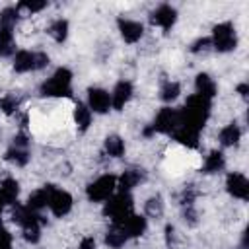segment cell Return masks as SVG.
Here are the masks:
<instances>
[{"instance_id": "6da1fadb", "label": "cell", "mask_w": 249, "mask_h": 249, "mask_svg": "<svg viewBox=\"0 0 249 249\" xmlns=\"http://www.w3.org/2000/svg\"><path fill=\"white\" fill-rule=\"evenodd\" d=\"M70 80L72 74L66 68H58L45 84H43V93L51 97H62L70 91Z\"/></svg>"}, {"instance_id": "7a4b0ae2", "label": "cell", "mask_w": 249, "mask_h": 249, "mask_svg": "<svg viewBox=\"0 0 249 249\" xmlns=\"http://www.w3.org/2000/svg\"><path fill=\"white\" fill-rule=\"evenodd\" d=\"M49 64V56L43 53H31V51H19L14 58V66L18 72H29L39 70Z\"/></svg>"}, {"instance_id": "3957f363", "label": "cell", "mask_w": 249, "mask_h": 249, "mask_svg": "<svg viewBox=\"0 0 249 249\" xmlns=\"http://www.w3.org/2000/svg\"><path fill=\"white\" fill-rule=\"evenodd\" d=\"M115 183H117V181H115V177H111V175L99 177V179L93 181V183L89 185V189H88L89 198L95 200V202L111 198V195H113V191H115Z\"/></svg>"}, {"instance_id": "277c9868", "label": "cell", "mask_w": 249, "mask_h": 249, "mask_svg": "<svg viewBox=\"0 0 249 249\" xmlns=\"http://www.w3.org/2000/svg\"><path fill=\"white\" fill-rule=\"evenodd\" d=\"M72 206V196L66 191L60 189H51L49 191V208L53 210L54 216H64Z\"/></svg>"}, {"instance_id": "5b68a950", "label": "cell", "mask_w": 249, "mask_h": 249, "mask_svg": "<svg viewBox=\"0 0 249 249\" xmlns=\"http://www.w3.org/2000/svg\"><path fill=\"white\" fill-rule=\"evenodd\" d=\"M214 47L218 51H231L235 47V33L230 23H220L214 29Z\"/></svg>"}, {"instance_id": "8992f818", "label": "cell", "mask_w": 249, "mask_h": 249, "mask_svg": "<svg viewBox=\"0 0 249 249\" xmlns=\"http://www.w3.org/2000/svg\"><path fill=\"white\" fill-rule=\"evenodd\" d=\"M111 107V93H107L105 89H89V111L95 113H105Z\"/></svg>"}, {"instance_id": "52a82bcc", "label": "cell", "mask_w": 249, "mask_h": 249, "mask_svg": "<svg viewBox=\"0 0 249 249\" xmlns=\"http://www.w3.org/2000/svg\"><path fill=\"white\" fill-rule=\"evenodd\" d=\"M228 189L237 198H243L245 200L249 196V183H247L245 175H241V173H231L228 177Z\"/></svg>"}, {"instance_id": "ba28073f", "label": "cell", "mask_w": 249, "mask_h": 249, "mask_svg": "<svg viewBox=\"0 0 249 249\" xmlns=\"http://www.w3.org/2000/svg\"><path fill=\"white\" fill-rule=\"evenodd\" d=\"M130 93H132V86L128 82H119L115 91L111 93V105L115 109H123L124 103L130 99Z\"/></svg>"}, {"instance_id": "9c48e42d", "label": "cell", "mask_w": 249, "mask_h": 249, "mask_svg": "<svg viewBox=\"0 0 249 249\" xmlns=\"http://www.w3.org/2000/svg\"><path fill=\"white\" fill-rule=\"evenodd\" d=\"M119 25H121V33H123L124 41L134 43V41H138V39L142 37V25H140L138 21H132V19H121Z\"/></svg>"}, {"instance_id": "30bf717a", "label": "cell", "mask_w": 249, "mask_h": 249, "mask_svg": "<svg viewBox=\"0 0 249 249\" xmlns=\"http://www.w3.org/2000/svg\"><path fill=\"white\" fill-rule=\"evenodd\" d=\"M152 19H154L156 25H160L163 29H169L173 25V21H175V10L169 8V6H160L156 10V14L152 16Z\"/></svg>"}, {"instance_id": "8fae6325", "label": "cell", "mask_w": 249, "mask_h": 249, "mask_svg": "<svg viewBox=\"0 0 249 249\" xmlns=\"http://www.w3.org/2000/svg\"><path fill=\"white\" fill-rule=\"evenodd\" d=\"M196 89H198V95L210 99L214 93H216V84L206 76V74H200L196 78Z\"/></svg>"}, {"instance_id": "7c38bea8", "label": "cell", "mask_w": 249, "mask_h": 249, "mask_svg": "<svg viewBox=\"0 0 249 249\" xmlns=\"http://www.w3.org/2000/svg\"><path fill=\"white\" fill-rule=\"evenodd\" d=\"M74 121H76V124H78L80 128H88L89 123H91V111H89V107L78 103V105L74 107Z\"/></svg>"}, {"instance_id": "4fadbf2b", "label": "cell", "mask_w": 249, "mask_h": 249, "mask_svg": "<svg viewBox=\"0 0 249 249\" xmlns=\"http://www.w3.org/2000/svg\"><path fill=\"white\" fill-rule=\"evenodd\" d=\"M239 140V128L235 126V124H228L226 128H222V132H220V142L224 144V146H231V144H235Z\"/></svg>"}, {"instance_id": "5bb4252c", "label": "cell", "mask_w": 249, "mask_h": 249, "mask_svg": "<svg viewBox=\"0 0 249 249\" xmlns=\"http://www.w3.org/2000/svg\"><path fill=\"white\" fill-rule=\"evenodd\" d=\"M18 191H19V187H18V183L14 179H6L2 183V187H0V193H2L6 202H14L18 198Z\"/></svg>"}, {"instance_id": "9a60e30c", "label": "cell", "mask_w": 249, "mask_h": 249, "mask_svg": "<svg viewBox=\"0 0 249 249\" xmlns=\"http://www.w3.org/2000/svg\"><path fill=\"white\" fill-rule=\"evenodd\" d=\"M105 148H107L109 156L119 158V156L124 152V142H123L119 136H109V138H107V142H105Z\"/></svg>"}, {"instance_id": "2e32d148", "label": "cell", "mask_w": 249, "mask_h": 249, "mask_svg": "<svg viewBox=\"0 0 249 249\" xmlns=\"http://www.w3.org/2000/svg\"><path fill=\"white\" fill-rule=\"evenodd\" d=\"M222 165H224V156H222L220 152H212V154L206 158V161H204V169H206L208 173L222 169Z\"/></svg>"}, {"instance_id": "e0dca14e", "label": "cell", "mask_w": 249, "mask_h": 249, "mask_svg": "<svg viewBox=\"0 0 249 249\" xmlns=\"http://www.w3.org/2000/svg\"><path fill=\"white\" fill-rule=\"evenodd\" d=\"M138 181H140V173L138 171H124V175L121 177V193L130 191Z\"/></svg>"}, {"instance_id": "ac0fdd59", "label": "cell", "mask_w": 249, "mask_h": 249, "mask_svg": "<svg viewBox=\"0 0 249 249\" xmlns=\"http://www.w3.org/2000/svg\"><path fill=\"white\" fill-rule=\"evenodd\" d=\"M66 29H68V23H66V21H62V19H58V21H54V23L51 25L49 33H51L56 41H62V39L66 37Z\"/></svg>"}, {"instance_id": "d6986e66", "label": "cell", "mask_w": 249, "mask_h": 249, "mask_svg": "<svg viewBox=\"0 0 249 249\" xmlns=\"http://www.w3.org/2000/svg\"><path fill=\"white\" fill-rule=\"evenodd\" d=\"M179 95V86L175 82H167L163 88H161V99L169 101V99H175Z\"/></svg>"}, {"instance_id": "ffe728a7", "label": "cell", "mask_w": 249, "mask_h": 249, "mask_svg": "<svg viewBox=\"0 0 249 249\" xmlns=\"http://www.w3.org/2000/svg\"><path fill=\"white\" fill-rule=\"evenodd\" d=\"M124 239H126V235L117 228L115 231H109V235H107V243L111 245V247H121L123 243H124Z\"/></svg>"}, {"instance_id": "44dd1931", "label": "cell", "mask_w": 249, "mask_h": 249, "mask_svg": "<svg viewBox=\"0 0 249 249\" xmlns=\"http://www.w3.org/2000/svg\"><path fill=\"white\" fill-rule=\"evenodd\" d=\"M0 249H12V235L6 228H0Z\"/></svg>"}, {"instance_id": "7402d4cb", "label": "cell", "mask_w": 249, "mask_h": 249, "mask_svg": "<svg viewBox=\"0 0 249 249\" xmlns=\"http://www.w3.org/2000/svg\"><path fill=\"white\" fill-rule=\"evenodd\" d=\"M93 247H95L93 237H86V239H82V243H80V249H93Z\"/></svg>"}, {"instance_id": "603a6c76", "label": "cell", "mask_w": 249, "mask_h": 249, "mask_svg": "<svg viewBox=\"0 0 249 249\" xmlns=\"http://www.w3.org/2000/svg\"><path fill=\"white\" fill-rule=\"evenodd\" d=\"M4 204H6V200H4V196H2V193H0V214H2V208H4Z\"/></svg>"}]
</instances>
